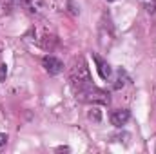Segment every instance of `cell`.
<instances>
[{
	"label": "cell",
	"mask_w": 156,
	"mask_h": 154,
	"mask_svg": "<svg viewBox=\"0 0 156 154\" xmlns=\"http://www.w3.org/2000/svg\"><path fill=\"white\" fill-rule=\"evenodd\" d=\"M5 143H7V136H5L4 132H0V147H2V145H5Z\"/></svg>",
	"instance_id": "cell-10"
},
{
	"label": "cell",
	"mask_w": 156,
	"mask_h": 154,
	"mask_svg": "<svg viewBox=\"0 0 156 154\" xmlns=\"http://www.w3.org/2000/svg\"><path fill=\"white\" fill-rule=\"evenodd\" d=\"M113 38H115V35H113V26H111L109 20H107V22L104 20L102 26H100V45H102V49H109L111 44H113Z\"/></svg>",
	"instance_id": "cell-3"
},
{
	"label": "cell",
	"mask_w": 156,
	"mask_h": 154,
	"mask_svg": "<svg viewBox=\"0 0 156 154\" xmlns=\"http://www.w3.org/2000/svg\"><path fill=\"white\" fill-rule=\"evenodd\" d=\"M89 118L94 120V121H100V111H98V109H93V111L89 113Z\"/></svg>",
	"instance_id": "cell-9"
},
{
	"label": "cell",
	"mask_w": 156,
	"mask_h": 154,
	"mask_svg": "<svg viewBox=\"0 0 156 154\" xmlns=\"http://www.w3.org/2000/svg\"><path fill=\"white\" fill-rule=\"evenodd\" d=\"M76 98H80L82 102H87V103H109V94L94 85H89V87L76 91Z\"/></svg>",
	"instance_id": "cell-2"
},
{
	"label": "cell",
	"mask_w": 156,
	"mask_h": 154,
	"mask_svg": "<svg viewBox=\"0 0 156 154\" xmlns=\"http://www.w3.org/2000/svg\"><path fill=\"white\" fill-rule=\"evenodd\" d=\"M5 76H7V65L2 64V65H0V82H4Z\"/></svg>",
	"instance_id": "cell-8"
},
{
	"label": "cell",
	"mask_w": 156,
	"mask_h": 154,
	"mask_svg": "<svg viewBox=\"0 0 156 154\" xmlns=\"http://www.w3.org/2000/svg\"><path fill=\"white\" fill-rule=\"evenodd\" d=\"M129 118H131V113L127 109H118V111H113L111 114V123L115 127H123L129 121Z\"/></svg>",
	"instance_id": "cell-7"
},
{
	"label": "cell",
	"mask_w": 156,
	"mask_h": 154,
	"mask_svg": "<svg viewBox=\"0 0 156 154\" xmlns=\"http://www.w3.org/2000/svg\"><path fill=\"white\" fill-rule=\"evenodd\" d=\"M71 82H73L75 91H80L83 87L93 85V80H91V75H89V67H87V64L82 58L78 60L76 64L73 65V69H71Z\"/></svg>",
	"instance_id": "cell-1"
},
{
	"label": "cell",
	"mask_w": 156,
	"mask_h": 154,
	"mask_svg": "<svg viewBox=\"0 0 156 154\" xmlns=\"http://www.w3.org/2000/svg\"><path fill=\"white\" fill-rule=\"evenodd\" d=\"M107 2H116V0H107Z\"/></svg>",
	"instance_id": "cell-11"
},
{
	"label": "cell",
	"mask_w": 156,
	"mask_h": 154,
	"mask_svg": "<svg viewBox=\"0 0 156 154\" xmlns=\"http://www.w3.org/2000/svg\"><path fill=\"white\" fill-rule=\"evenodd\" d=\"M22 4H24V7H26L31 15H35V16L44 15V11H45L44 0H22Z\"/></svg>",
	"instance_id": "cell-6"
},
{
	"label": "cell",
	"mask_w": 156,
	"mask_h": 154,
	"mask_svg": "<svg viewBox=\"0 0 156 154\" xmlns=\"http://www.w3.org/2000/svg\"><path fill=\"white\" fill-rule=\"evenodd\" d=\"M42 65H44V69H45V73H49V75H58V73H62V69H64V64L58 60V58H55V56H44L42 58Z\"/></svg>",
	"instance_id": "cell-4"
},
{
	"label": "cell",
	"mask_w": 156,
	"mask_h": 154,
	"mask_svg": "<svg viewBox=\"0 0 156 154\" xmlns=\"http://www.w3.org/2000/svg\"><path fill=\"white\" fill-rule=\"evenodd\" d=\"M93 60H94V64H96V69H98V75H100V78L109 80V78H111V75H113L111 65H109L104 58H100L98 54H94V56H93Z\"/></svg>",
	"instance_id": "cell-5"
}]
</instances>
